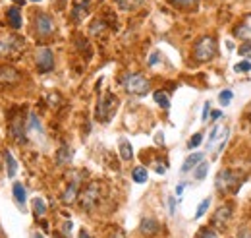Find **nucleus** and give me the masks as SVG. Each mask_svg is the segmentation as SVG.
<instances>
[{
    "label": "nucleus",
    "instance_id": "obj_43",
    "mask_svg": "<svg viewBox=\"0 0 251 238\" xmlns=\"http://www.w3.org/2000/svg\"><path fill=\"white\" fill-rule=\"evenodd\" d=\"M182 192H184V184H178V188H176V196L180 198V196H182Z\"/></svg>",
    "mask_w": 251,
    "mask_h": 238
},
{
    "label": "nucleus",
    "instance_id": "obj_39",
    "mask_svg": "<svg viewBox=\"0 0 251 238\" xmlns=\"http://www.w3.org/2000/svg\"><path fill=\"white\" fill-rule=\"evenodd\" d=\"M238 238H251V233L248 229H240V233H238Z\"/></svg>",
    "mask_w": 251,
    "mask_h": 238
},
{
    "label": "nucleus",
    "instance_id": "obj_6",
    "mask_svg": "<svg viewBox=\"0 0 251 238\" xmlns=\"http://www.w3.org/2000/svg\"><path fill=\"white\" fill-rule=\"evenodd\" d=\"M23 50V39L17 35L0 37V58H14Z\"/></svg>",
    "mask_w": 251,
    "mask_h": 238
},
{
    "label": "nucleus",
    "instance_id": "obj_12",
    "mask_svg": "<svg viewBox=\"0 0 251 238\" xmlns=\"http://www.w3.org/2000/svg\"><path fill=\"white\" fill-rule=\"evenodd\" d=\"M89 0H74V8H72V17L76 23H79L87 14H89Z\"/></svg>",
    "mask_w": 251,
    "mask_h": 238
},
{
    "label": "nucleus",
    "instance_id": "obj_8",
    "mask_svg": "<svg viewBox=\"0 0 251 238\" xmlns=\"http://www.w3.org/2000/svg\"><path fill=\"white\" fill-rule=\"evenodd\" d=\"M35 62H37V68H39L41 74L52 72V68H54V54H52V50L48 47L39 48L37 54H35Z\"/></svg>",
    "mask_w": 251,
    "mask_h": 238
},
{
    "label": "nucleus",
    "instance_id": "obj_27",
    "mask_svg": "<svg viewBox=\"0 0 251 238\" xmlns=\"http://www.w3.org/2000/svg\"><path fill=\"white\" fill-rule=\"evenodd\" d=\"M232 97H234V93H232L230 89H222V91L219 93V103H220L222 107H228V105L232 103Z\"/></svg>",
    "mask_w": 251,
    "mask_h": 238
},
{
    "label": "nucleus",
    "instance_id": "obj_32",
    "mask_svg": "<svg viewBox=\"0 0 251 238\" xmlns=\"http://www.w3.org/2000/svg\"><path fill=\"white\" fill-rule=\"evenodd\" d=\"M234 70H236L238 74H248V72H251V62L250 60H242V62H238V64L234 66Z\"/></svg>",
    "mask_w": 251,
    "mask_h": 238
},
{
    "label": "nucleus",
    "instance_id": "obj_40",
    "mask_svg": "<svg viewBox=\"0 0 251 238\" xmlns=\"http://www.w3.org/2000/svg\"><path fill=\"white\" fill-rule=\"evenodd\" d=\"M220 116H222V112H220V111H213V112H211V120H213V122H217Z\"/></svg>",
    "mask_w": 251,
    "mask_h": 238
},
{
    "label": "nucleus",
    "instance_id": "obj_5",
    "mask_svg": "<svg viewBox=\"0 0 251 238\" xmlns=\"http://www.w3.org/2000/svg\"><path fill=\"white\" fill-rule=\"evenodd\" d=\"M116 107H118V99H116V95L114 93H105L103 95V99L99 101V105H97V118L101 120V122H110V118L114 116V112H116Z\"/></svg>",
    "mask_w": 251,
    "mask_h": 238
},
{
    "label": "nucleus",
    "instance_id": "obj_24",
    "mask_svg": "<svg viewBox=\"0 0 251 238\" xmlns=\"http://www.w3.org/2000/svg\"><path fill=\"white\" fill-rule=\"evenodd\" d=\"M147 169L145 167H135L133 171H131V178H133V182H137V184H143V182H147Z\"/></svg>",
    "mask_w": 251,
    "mask_h": 238
},
{
    "label": "nucleus",
    "instance_id": "obj_37",
    "mask_svg": "<svg viewBox=\"0 0 251 238\" xmlns=\"http://www.w3.org/2000/svg\"><path fill=\"white\" fill-rule=\"evenodd\" d=\"M199 238H217V233H215L213 229H203Z\"/></svg>",
    "mask_w": 251,
    "mask_h": 238
},
{
    "label": "nucleus",
    "instance_id": "obj_28",
    "mask_svg": "<svg viewBox=\"0 0 251 238\" xmlns=\"http://www.w3.org/2000/svg\"><path fill=\"white\" fill-rule=\"evenodd\" d=\"M209 207H211V198H205L201 204H199V207H197V211H195V219H201L207 211H209Z\"/></svg>",
    "mask_w": 251,
    "mask_h": 238
},
{
    "label": "nucleus",
    "instance_id": "obj_9",
    "mask_svg": "<svg viewBox=\"0 0 251 238\" xmlns=\"http://www.w3.org/2000/svg\"><path fill=\"white\" fill-rule=\"evenodd\" d=\"M232 219V206H220L213 215V227L217 231H224Z\"/></svg>",
    "mask_w": 251,
    "mask_h": 238
},
{
    "label": "nucleus",
    "instance_id": "obj_16",
    "mask_svg": "<svg viewBox=\"0 0 251 238\" xmlns=\"http://www.w3.org/2000/svg\"><path fill=\"white\" fill-rule=\"evenodd\" d=\"M72 159H74V151H72V147H68V145H62L58 151H56V165H68V163H72Z\"/></svg>",
    "mask_w": 251,
    "mask_h": 238
},
{
    "label": "nucleus",
    "instance_id": "obj_3",
    "mask_svg": "<svg viewBox=\"0 0 251 238\" xmlns=\"http://www.w3.org/2000/svg\"><path fill=\"white\" fill-rule=\"evenodd\" d=\"M215 54H217V39L211 35L201 37L193 47V56L197 62H209L215 58Z\"/></svg>",
    "mask_w": 251,
    "mask_h": 238
},
{
    "label": "nucleus",
    "instance_id": "obj_29",
    "mask_svg": "<svg viewBox=\"0 0 251 238\" xmlns=\"http://www.w3.org/2000/svg\"><path fill=\"white\" fill-rule=\"evenodd\" d=\"M197 2H199V0H170V4H172V6H176V8H184V10L197 6Z\"/></svg>",
    "mask_w": 251,
    "mask_h": 238
},
{
    "label": "nucleus",
    "instance_id": "obj_14",
    "mask_svg": "<svg viewBox=\"0 0 251 238\" xmlns=\"http://www.w3.org/2000/svg\"><path fill=\"white\" fill-rule=\"evenodd\" d=\"M6 19H8V23H10L14 29H19V27H21V12H19V8H17V6L8 8V10H6Z\"/></svg>",
    "mask_w": 251,
    "mask_h": 238
},
{
    "label": "nucleus",
    "instance_id": "obj_38",
    "mask_svg": "<svg viewBox=\"0 0 251 238\" xmlns=\"http://www.w3.org/2000/svg\"><path fill=\"white\" fill-rule=\"evenodd\" d=\"M157 62H158V52H153L151 58H149V66H155Z\"/></svg>",
    "mask_w": 251,
    "mask_h": 238
},
{
    "label": "nucleus",
    "instance_id": "obj_7",
    "mask_svg": "<svg viewBox=\"0 0 251 238\" xmlns=\"http://www.w3.org/2000/svg\"><path fill=\"white\" fill-rule=\"evenodd\" d=\"M33 21H35V31H37L39 37H48V35L54 33V19H52L50 14L39 12V14H35Z\"/></svg>",
    "mask_w": 251,
    "mask_h": 238
},
{
    "label": "nucleus",
    "instance_id": "obj_19",
    "mask_svg": "<svg viewBox=\"0 0 251 238\" xmlns=\"http://www.w3.org/2000/svg\"><path fill=\"white\" fill-rule=\"evenodd\" d=\"M4 159H6V169H8V178H14L17 173V163L14 159V155L10 151H4Z\"/></svg>",
    "mask_w": 251,
    "mask_h": 238
},
{
    "label": "nucleus",
    "instance_id": "obj_17",
    "mask_svg": "<svg viewBox=\"0 0 251 238\" xmlns=\"http://www.w3.org/2000/svg\"><path fill=\"white\" fill-rule=\"evenodd\" d=\"M12 136L17 143H25V126L21 124V118L12 122Z\"/></svg>",
    "mask_w": 251,
    "mask_h": 238
},
{
    "label": "nucleus",
    "instance_id": "obj_10",
    "mask_svg": "<svg viewBox=\"0 0 251 238\" xmlns=\"http://www.w3.org/2000/svg\"><path fill=\"white\" fill-rule=\"evenodd\" d=\"M79 182H81V178L76 176V178L68 184V188H66L64 194H62V202H64V204L70 206V204H74V202L79 198Z\"/></svg>",
    "mask_w": 251,
    "mask_h": 238
},
{
    "label": "nucleus",
    "instance_id": "obj_34",
    "mask_svg": "<svg viewBox=\"0 0 251 238\" xmlns=\"http://www.w3.org/2000/svg\"><path fill=\"white\" fill-rule=\"evenodd\" d=\"M29 128H37L39 132L43 130V128H41V122H39V118H37L35 114H31V116H29Z\"/></svg>",
    "mask_w": 251,
    "mask_h": 238
},
{
    "label": "nucleus",
    "instance_id": "obj_15",
    "mask_svg": "<svg viewBox=\"0 0 251 238\" xmlns=\"http://www.w3.org/2000/svg\"><path fill=\"white\" fill-rule=\"evenodd\" d=\"M158 229H160V225H158L155 219H143V221H141V225H139V231H141V235H145V237H153V235H157V233H158Z\"/></svg>",
    "mask_w": 251,
    "mask_h": 238
},
{
    "label": "nucleus",
    "instance_id": "obj_21",
    "mask_svg": "<svg viewBox=\"0 0 251 238\" xmlns=\"http://www.w3.org/2000/svg\"><path fill=\"white\" fill-rule=\"evenodd\" d=\"M120 157L124 159V161H131L133 159V147H131V143L127 142V140H120Z\"/></svg>",
    "mask_w": 251,
    "mask_h": 238
},
{
    "label": "nucleus",
    "instance_id": "obj_46",
    "mask_svg": "<svg viewBox=\"0 0 251 238\" xmlns=\"http://www.w3.org/2000/svg\"><path fill=\"white\" fill-rule=\"evenodd\" d=\"M29 2H41V0H29Z\"/></svg>",
    "mask_w": 251,
    "mask_h": 238
},
{
    "label": "nucleus",
    "instance_id": "obj_23",
    "mask_svg": "<svg viewBox=\"0 0 251 238\" xmlns=\"http://www.w3.org/2000/svg\"><path fill=\"white\" fill-rule=\"evenodd\" d=\"M207 173H209V163H207V161H201V163L193 169V178H195V180H205Z\"/></svg>",
    "mask_w": 251,
    "mask_h": 238
},
{
    "label": "nucleus",
    "instance_id": "obj_22",
    "mask_svg": "<svg viewBox=\"0 0 251 238\" xmlns=\"http://www.w3.org/2000/svg\"><path fill=\"white\" fill-rule=\"evenodd\" d=\"M153 99H155L157 105L162 107V109H168V107H170V97H168L166 91H155V93H153Z\"/></svg>",
    "mask_w": 251,
    "mask_h": 238
},
{
    "label": "nucleus",
    "instance_id": "obj_44",
    "mask_svg": "<svg viewBox=\"0 0 251 238\" xmlns=\"http://www.w3.org/2000/svg\"><path fill=\"white\" fill-rule=\"evenodd\" d=\"M112 238H126V237H124V233H122V231H116V235H114Z\"/></svg>",
    "mask_w": 251,
    "mask_h": 238
},
{
    "label": "nucleus",
    "instance_id": "obj_31",
    "mask_svg": "<svg viewBox=\"0 0 251 238\" xmlns=\"http://www.w3.org/2000/svg\"><path fill=\"white\" fill-rule=\"evenodd\" d=\"M203 142V134L201 132H197L195 136H191L189 138V142H188V149H195V147H199V143Z\"/></svg>",
    "mask_w": 251,
    "mask_h": 238
},
{
    "label": "nucleus",
    "instance_id": "obj_36",
    "mask_svg": "<svg viewBox=\"0 0 251 238\" xmlns=\"http://www.w3.org/2000/svg\"><path fill=\"white\" fill-rule=\"evenodd\" d=\"M209 111H211V103L207 101V103L203 105V116H201V120H203V122H207V120H209Z\"/></svg>",
    "mask_w": 251,
    "mask_h": 238
},
{
    "label": "nucleus",
    "instance_id": "obj_26",
    "mask_svg": "<svg viewBox=\"0 0 251 238\" xmlns=\"http://www.w3.org/2000/svg\"><path fill=\"white\" fill-rule=\"evenodd\" d=\"M33 211H35V215H37V217H43V215H45V211H47V204H45V200H43V198H35V200H33Z\"/></svg>",
    "mask_w": 251,
    "mask_h": 238
},
{
    "label": "nucleus",
    "instance_id": "obj_30",
    "mask_svg": "<svg viewBox=\"0 0 251 238\" xmlns=\"http://www.w3.org/2000/svg\"><path fill=\"white\" fill-rule=\"evenodd\" d=\"M222 130H224V126H213V130H211V134H209V147L215 143V140L219 138V136H222Z\"/></svg>",
    "mask_w": 251,
    "mask_h": 238
},
{
    "label": "nucleus",
    "instance_id": "obj_42",
    "mask_svg": "<svg viewBox=\"0 0 251 238\" xmlns=\"http://www.w3.org/2000/svg\"><path fill=\"white\" fill-rule=\"evenodd\" d=\"M78 238H91V235H89L87 231H79V235H78Z\"/></svg>",
    "mask_w": 251,
    "mask_h": 238
},
{
    "label": "nucleus",
    "instance_id": "obj_18",
    "mask_svg": "<svg viewBox=\"0 0 251 238\" xmlns=\"http://www.w3.org/2000/svg\"><path fill=\"white\" fill-rule=\"evenodd\" d=\"M234 35H236L240 41H244V43H250V45H251V27H250V25H246V23L238 25V27L234 29Z\"/></svg>",
    "mask_w": 251,
    "mask_h": 238
},
{
    "label": "nucleus",
    "instance_id": "obj_20",
    "mask_svg": "<svg viewBox=\"0 0 251 238\" xmlns=\"http://www.w3.org/2000/svg\"><path fill=\"white\" fill-rule=\"evenodd\" d=\"M14 200L17 202V206H25V200H27V194H25V188L21 186V182H16L14 184Z\"/></svg>",
    "mask_w": 251,
    "mask_h": 238
},
{
    "label": "nucleus",
    "instance_id": "obj_35",
    "mask_svg": "<svg viewBox=\"0 0 251 238\" xmlns=\"http://www.w3.org/2000/svg\"><path fill=\"white\" fill-rule=\"evenodd\" d=\"M62 235L66 238H70V235H72V221H66V223L62 225Z\"/></svg>",
    "mask_w": 251,
    "mask_h": 238
},
{
    "label": "nucleus",
    "instance_id": "obj_13",
    "mask_svg": "<svg viewBox=\"0 0 251 238\" xmlns=\"http://www.w3.org/2000/svg\"><path fill=\"white\" fill-rule=\"evenodd\" d=\"M201 161H205V153H201V151L191 153V155L184 161V165H182V173H189V171H193Z\"/></svg>",
    "mask_w": 251,
    "mask_h": 238
},
{
    "label": "nucleus",
    "instance_id": "obj_45",
    "mask_svg": "<svg viewBox=\"0 0 251 238\" xmlns=\"http://www.w3.org/2000/svg\"><path fill=\"white\" fill-rule=\"evenodd\" d=\"M31 238H43V235H39V233H35V235H33V237Z\"/></svg>",
    "mask_w": 251,
    "mask_h": 238
},
{
    "label": "nucleus",
    "instance_id": "obj_1",
    "mask_svg": "<svg viewBox=\"0 0 251 238\" xmlns=\"http://www.w3.org/2000/svg\"><path fill=\"white\" fill-rule=\"evenodd\" d=\"M244 182V176H242V173H238V171H232V169H224V171H220L219 175H217V190H220V192H238V188H240V184Z\"/></svg>",
    "mask_w": 251,
    "mask_h": 238
},
{
    "label": "nucleus",
    "instance_id": "obj_11",
    "mask_svg": "<svg viewBox=\"0 0 251 238\" xmlns=\"http://www.w3.org/2000/svg\"><path fill=\"white\" fill-rule=\"evenodd\" d=\"M19 81V74L12 66H0V85H14Z\"/></svg>",
    "mask_w": 251,
    "mask_h": 238
},
{
    "label": "nucleus",
    "instance_id": "obj_47",
    "mask_svg": "<svg viewBox=\"0 0 251 238\" xmlns=\"http://www.w3.org/2000/svg\"><path fill=\"white\" fill-rule=\"evenodd\" d=\"M16 2H23V0H16Z\"/></svg>",
    "mask_w": 251,
    "mask_h": 238
},
{
    "label": "nucleus",
    "instance_id": "obj_33",
    "mask_svg": "<svg viewBox=\"0 0 251 238\" xmlns=\"http://www.w3.org/2000/svg\"><path fill=\"white\" fill-rule=\"evenodd\" d=\"M240 54L244 56V58H248L251 62V45L250 43H244L242 47H240Z\"/></svg>",
    "mask_w": 251,
    "mask_h": 238
},
{
    "label": "nucleus",
    "instance_id": "obj_4",
    "mask_svg": "<svg viewBox=\"0 0 251 238\" xmlns=\"http://www.w3.org/2000/svg\"><path fill=\"white\" fill-rule=\"evenodd\" d=\"M122 87L129 95H147L149 91V79L141 74H126L122 78Z\"/></svg>",
    "mask_w": 251,
    "mask_h": 238
},
{
    "label": "nucleus",
    "instance_id": "obj_2",
    "mask_svg": "<svg viewBox=\"0 0 251 238\" xmlns=\"http://www.w3.org/2000/svg\"><path fill=\"white\" fill-rule=\"evenodd\" d=\"M99 200H101V184H99V182H89V184L79 192V198H78L79 207H81L83 211H93V209L97 207Z\"/></svg>",
    "mask_w": 251,
    "mask_h": 238
},
{
    "label": "nucleus",
    "instance_id": "obj_25",
    "mask_svg": "<svg viewBox=\"0 0 251 238\" xmlns=\"http://www.w3.org/2000/svg\"><path fill=\"white\" fill-rule=\"evenodd\" d=\"M143 2H145V0H116L118 8H122V10H135V8H139Z\"/></svg>",
    "mask_w": 251,
    "mask_h": 238
},
{
    "label": "nucleus",
    "instance_id": "obj_41",
    "mask_svg": "<svg viewBox=\"0 0 251 238\" xmlns=\"http://www.w3.org/2000/svg\"><path fill=\"white\" fill-rule=\"evenodd\" d=\"M168 207H170V213L174 215V211H176V204H174V198H170V200H168Z\"/></svg>",
    "mask_w": 251,
    "mask_h": 238
}]
</instances>
